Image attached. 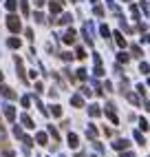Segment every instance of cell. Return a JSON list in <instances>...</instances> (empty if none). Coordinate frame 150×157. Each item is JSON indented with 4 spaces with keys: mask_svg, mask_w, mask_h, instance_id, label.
Returning <instances> with one entry per match:
<instances>
[{
    "mask_svg": "<svg viewBox=\"0 0 150 157\" xmlns=\"http://www.w3.org/2000/svg\"><path fill=\"white\" fill-rule=\"evenodd\" d=\"M9 29H11V31H18L20 29V20L16 16H9Z\"/></svg>",
    "mask_w": 150,
    "mask_h": 157,
    "instance_id": "cell-1",
    "label": "cell"
},
{
    "mask_svg": "<svg viewBox=\"0 0 150 157\" xmlns=\"http://www.w3.org/2000/svg\"><path fill=\"white\" fill-rule=\"evenodd\" d=\"M69 144L73 146V148H77V135H73V133H71V135H69Z\"/></svg>",
    "mask_w": 150,
    "mask_h": 157,
    "instance_id": "cell-2",
    "label": "cell"
},
{
    "mask_svg": "<svg viewBox=\"0 0 150 157\" xmlns=\"http://www.w3.org/2000/svg\"><path fill=\"white\" fill-rule=\"evenodd\" d=\"M22 124H24V126H27V128H33V126H36V124H33V122H31V120L27 117V115H22Z\"/></svg>",
    "mask_w": 150,
    "mask_h": 157,
    "instance_id": "cell-3",
    "label": "cell"
},
{
    "mask_svg": "<svg viewBox=\"0 0 150 157\" xmlns=\"http://www.w3.org/2000/svg\"><path fill=\"white\" fill-rule=\"evenodd\" d=\"M5 113H7V117H9V120H13V117H16V113H13V106H7V109H5Z\"/></svg>",
    "mask_w": 150,
    "mask_h": 157,
    "instance_id": "cell-4",
    "label": "cell"
},
{
    "mask_svg": "<svg viewBox=\"0 0 150 157\" xmlns=\"http://www.w3.org/2000/svg\"><path fill=\"white\" fill-rule=\"evenodd\" d=\"M115 148H128V142H126V140H119V142H115Z\"/></svg>",
    "mask_w": 150,
    "mask_h": 157,
    "instance_id": "cell-5",
    "label": "cell"
},
{
    "mask_svg": "<svg viewBox=\"0 0 150 157\" xmlns=\"http://www.w3.org/2000/svg\"><path fill=\"white\" fill-rule=\"evenodd\" d=\"M64 40H66V42H73V40H75V33H73V31H69V33L64 36Z\"/></svg>",
    "mask_w": 150,
    "mask_h": 157,
    "instance_id": "cell-6",
    "label": "cell"
},
{
    "mask_svg": "<svg viewBox=\"0 0 150 157\" xmlns=\"http://www.w3.org/2000/svg\"><path fill=\"white\" fill-rule=\"evenodd\" d=\"M38 144H47V135H44V133L38 135Z\"/></svg>",
    "mask_w": 150,
    "mask_h": 157,
    "instance_id": "cell-7",
    "label": "cell"
},
{
    "mask_svg": "<svg viewBox=\"0 0 150 157\" xmlns=\"http://www.w3.org/2000/svg\"><path fill=\"white\" fill-rule=\"evenodd\" d=\"M2 93L7 98H13V91H9V86H2Z\"/></svg>",
    "mask_w": 150,
    "mask_h": 157,
    "instance_id": "cell-8",
    "label": "cell"
},
{
    "mask_svg": "<svg viewBox=\"0 0 150 157\" xmlns=\"http://www.w3.org/2000/svg\"><path fill=\"white\" fill-rule=\"evenodd\" d=\"M73 104H75V106H82V98L75 95V98H73Z\"/></svg>",
    "mask_w": 150,
    "mask_h": 157,
    "instance_id": "cell-9",
    "label": "cell"
},
{
    "mask_svg": "<svg viewBox=\"0 0 150 157\" xmlns=\"http://www.w3.org/2000/svg\"><path fill=\"white\" fill-rule=\"evenodd\" d=\"M91 115H93V117H97V115H99V109H97V106H91Z\"/></svg>",
    "mask_w": 150,
    "mask_h": 157,
    "instance_id": "cell-10",
    "label": "cell"
},
{
    "mask_svg": "<svg viewBox=\"0 0 150 157\" xmlns=\"http://www.w3.org/2000/svg\"><path fill=\"white\" fill-rule=\"evenodd\" d=\"M53 115H55V117H60V115H62V109H60V106H53Z\"/></svg>",
    "mask_w": 150,
    "mask_h": 157,
    "instance_id": "cell-11",
    "label": "cell"
},
{
    "mask_svg": "<svg viewBox=\"0 0 150 157\" xmlns=\"http://www.w3.org/2000/svg\"><path fill=\"white\" fill-rule=\"evenodd\" d=\"M7 9H16V0H7Z\"/></svg>",
    "mask_w": 150,
    "mask_h": 157,
    "instance_id": "cell-12",
    "label": "cell"
},
{
    "mask_svg": "<svg viewBox=\"0 0 150 157\" xmlns=\"http://www.w3.org/2000/svg\"><path fill=\"white\" fill-rule=\"evenodd\" d=\"M9 47H20V42H18L16 38H11V40H9Z\"/></svg>",
    "mask_w": 150,
    "mask_h": 157,
    "instance_id": "cell-13",
    "label": "cell"
},
{
    "mask_svg": "<svg viewBox=\"0 0 150 157\" xmlns=\"http://www.w3.org/2000/svg\"><path fill=\"white\" fill-rule=\"evenodd\" d=\"M0 140H5V131H2V126H0Z\"/></svg>",
    "mask_w": 150,
    "mask_h": 157,
    "instance_id": "cell-14",
    "label": "cell"
},
{
    "mask_svg": "<svg viewBox=\"0 0 150 157\" xmlns=\"http://www.w3.org/2000/svg\"><path fill=\"white\" fill-rule=\"evenodd\" d=\"M122 157H135V155H133V153H126V155H122Z\"/></svg>",
    "mask_w": 150,
    "mask_h": 157,
    "instance_id": "cell-15",
    "label": "cell"
},
{
    "mask_svg": "<svg viewBox=\"0 0 150 157\" xmlns=\"http://www.w3.org/2000/svg\"><path fill=\"white\" fill-rule=\"evenodd\" d=\"M5 157H13V153H7V155H5Z\"/></svg>",
    "mask_w": 150,
    "mask_h": 157,
    "instance_id": "cell-16",
    "label": "cell"
},
{
    "mask_svg": "<svg viewBox=\"0 0 150 157\" xmlns=\"http://www.w3.org/2000/svg\"><path fill=\"white\" fill-rule=\"evenodd\" d=\"M0 80H2V73H0Z\"/></svg>",
    "mask_w": 150,
    "mask_h": 157,
    "instance_id": "cell-17",
    "label": "cell"
}]
</instances>
